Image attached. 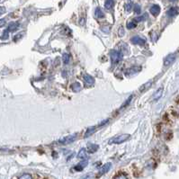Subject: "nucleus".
Masks as SVG:
<instances>
[{
  "label": "nucleus",
  "instance_id": "1a4fd4ad",
  "mask_svg": "<svg viewBox=\"0 0 179 179\" xmlns=\"http://www.w3.org/2000/svg\"><path fill=\"white\" fill-rule=\"evenodd\" d=\"M151 15H153L154 16H158L160 13V7L158 5H153L150 9H149Z\"/></svg>",
  "mask_w": 179,
  "mask_h": 179
},
{
  "label": "nucleus",
  "instance_id": "473e14b6",
  "mask_svg": "<svg viewBox=\"0 0 179 179\" xmlns=\"http://www.w3.org/2000/svg\"><path fill=\"white\" fill-rule=\"evenodd\" d=\"M169 1H171V2H175V1H177V0H169Z\"/></svg>",
  "mask_w": 179,
  "mask_h": 179
},
{
  "label": "nucleus",
  "instance_id": "6e6552de",
  "mask_svg": "<svg viewBox=\"0 0 179 179\" xmlns=\"http://www.w3.org/2000/svg\"><path fill=\"white\" fill-rule=\"evenodd\" d=\"M84 82L86 86H92L94 84V78L92 76H90L89 74H85L84 75Z\"/></svg>",
  "mask_w": 179,
  "mask_h": 179
},
{
  "label": "nucleus",
  "instance_id": "39448f33",
  "mask_svg": "<svg viewBox=\"0 0 179 179\" xmlns=\"http://www.w3.org/2000/svg\"><path fill=\"white\" fill-rule=\"evenodd\" d=\"M176 58H177V55H176V54H174V53L168 54V55L165 58V60H164V66H165V67L170 66L171 64L176 60Z\"/></svg>",
  "mask_w": 179,
  "mask_h": 179
},
{
  "label": "nucleus",
  "instance_id": "393cba45",
  "mask_svg": "<svg viewBox=\"0 0 179 179\" xmlns=\"http://www.w3.org/2000/svg\"><path fill=\"white\" fill-rule=\"evenodd\" d=\"M124 7H125V9H126V11H127V12H130L131 9L133 8V7H133L132 3H128V4H126Z\"/></svg>",
  "mask_w": 179,
  "mask_h": 179
},
{
  "label": "nucleus",
  "instance_id": "aec40b11",
  "mask_svg": "<svg viewBox=\"0 0 179 179\" xmlns=\"http://www.w3.org/2000/svg\"><path fill=\"white\" fill-rule=\"evenodd\" d=\"M146 18H147V15H144V16H138L136 18H134L133 19V22L137 24V23H140V22H142V21H144Z\"/></svg>",
  "mask_w": 179,
  "mask_h": 179
},
{
  "label": "nucleus",
  "instance_id": "20e7f679",
  "mask_svg": "<svg viewBox=\"0 0 179 179\" xmlns=\"http://www.w3.org/2000/svg\"><path fill=\"white\" fill-rule=\"evenodd\" d=\"M131 42V43L135 44V45H140V46H144L146 43H147L145 38H142L140 36H134V37H132Z\"/></svg>",
  "mask_w": 179,
  "mask_h": 179
},
{
  "label": "nucleus",
  "instance_id": "423d86ee",
  "mask_svg": "<svg viewBox=\"0 0 179 179\" xmlns=\"http://www.w3.org/2000/svg\"><path fill=\"white\" fill-rule=\"evenodd\" d=\"M141 71V67H138V66H135V67H131V68L126 69L125 71V74L126 76H132V75H135V74H138L139 72Z\"/></svg>",
  "mask_w": 179,
  "mask_h": 179
},
{
  "label": "nucleus",
  "instance_id": "a211bd4d",
  "mask_svg": "<svg viewBox=\"0 0 179 179\" xmlns=\"http://www.w3.org/2000/svg\"><path fill=\"white\" fill-rule=\"evenodd\" d=\"M113 5H114L113 0H106L104 3V7L107 10H109V9H112L113 7Z\"/></svg>",
  "mask_w": 179,
  "mask_h": 179
},
{
  "label": "nucleus",
  "instance_id": "c85d7f7f",
  "mask_svg": "<svg viewBox=\"0 0 179 179\" xmlns=\"http://www.w3.org/2000/svg\"><path fill=\"white\" fill-rule=\"evenodd\" d=\"M119 35H120V36H121V37L124 35V29H123L122 27H120V29H119Z\"/></svg>",
  "mask_w": 179,
  "mask_h": 179
},
{
  "label": "nucleus",
  "instance_id": "5701e85b",
  "mask_svg": "<svg viewBox=\"0 0 179 179\" xmlns=\"http://www.w3.org/2000/svg\"><path fill=\"white\" fill-rule=\"evenodd\" d=\"M135 27H136V24H135L133 21L129 22L128 24H127V28H128V29H133V28H135Z\"/></svg>",
  "mask_w": 179,
  "mask_h": 179
},
{
  "label": "nucleus",
  "instance_id": "9b49d317",
  "mask_svg": "<svg viewBox=\"0 0 179 179\" xmlns=\"http://www.w3.org/2000/svg\"><path fill=\"white\" fill-rule=\"evenodd\" d=\"M168 16L169 17H174L177 16L178 15V8L177 7H170V8L168 10L167 12Z\"/></svg>",
  "mask_w": 179,
  "mask_h": 179
},
{
  "label": "nucleus",
  "instance_id": "c756f323",
  "mask_svg": "<svg viewBox=\"0 0 179 179\" xmlns=\"http://www.w3.org/2000/svg\"><path fill=\"white\" fill-rule=\"evenodd\" d=\"M131 99H132V96H130V97L128 98V100H127V101L125 102V104H124V105H122V107H125L126 105H128L129 103H130V102L131 101Z\"/></svg>",
  "mask_w": 179,
  "mask_h": 179
},
{
  "label": "nucleus",
  "instance_id": "dca6fc26",
  "mask_svg": "<svg viewBox=\"0 0 179 179\" xmlns=\"http://www.w3.org/2000/svg\"><path fill=\"white\" fill-rule=\"evenodd\" d=\"M71 89L74 91V92H79L81 90V85L80 83L78 82H75L71 85Z\"/></svg>",
  "mask_w": 179,
  "mask_h": 179
},
{
  "label": "nucleus",
  "instance_id": "a878e982",
  "mask_svg": "<svg viewBox=\"0 0 179 179\" xmlns=\"http://www.w3.org/2000/svg\"><path fill=\"white\" fill-rule=\"evenodd\" d=\"M150 85H151V82H148L146 85H142V86L140 87V91H144V90H147V89H148L147 87H149V86H150Z\"/></svg>",
  "mask_w": 179,
  "mask_h": 179
},
{
  "label": "nucleus",
  "instance_id": "0eeeda50",
  "mask_svg": "<svg viewBox=\"0 0 179 179\" xmlns=\"http://www.w3.org/2000/svg\"><path fill=\"white\" fill-rule=\"evenodd\" d=\"M111 168H112V163H106V164H104L102 168L99 169L98 177H101V176H103L104 174H106L108 171L111 169Z\"/></svg>",
  "mask_w": 179,
  "mask_h": 179
},
{
  "label": "nucleus",
  "instance_id": "2eb2a0df",
  "mask_svg": "<svg viewBox=\"0 0 179 179\" xmlns=\"http://www.w3.org/2000/svg\"><path fill=\"white\" fill-rule=\"evenodd\" d=\"M94 16L96 18H103L104 17V13L102 11L100 7H97L94 11Z\"/></svg>",
  "mask_w": 179,
  "mask_h": 179
},
{
  "label": "nucleus",
  "instance_id": "7ed1b4c3",
  "mask_svg": "<svg viewBox=\"0 0 179 179\" xmlns=\"http://www.w3.org/2000/svg\"><path fill=\"white\" fill-rule=\"evenodd\" d=\"M76 139H77V134L75 133L73 135H69V136L64 137V138L60 139L58 142L60 143V144H63V145H67V144H69V143L73 142Z\"/></svg>",
  "mask_w": 179,
  "mask_h": 179
},
{
  "label": "nucleus",
  "instance_id": "4be33fe9",
  "mask_svg": "<svg viewBox=\"0 0 179 179\" xmlns=\"http://www.w3.org/2000/svg\"><path fill=\"white\" fill-rule=\"evenodd\" d=\"M18 179H33V177L30 174H24L21 177H19Z\"/></svg>",
  "mask_w": 179,
  "mask_h": 179
},
{
  "label": "nucleus",
  "instance_id": "4468645a",
  "mask_svg": "<svg viewBox=\"0 0 179 179\" xmlns=\"http://www.w3.org/2000/svg\"><path fill=\"white\" fill-rule=\"evenodd\" d=\"M18 27H19V23H18V22H13V23H10V24H9V25L7 30L8 31L9 33H10V32H15V31H16L17 29H18Z\"/></svg>",
  "mask_w": 179,
  "mask_h": 179
},
{
  "label": "nucleus",
  "instance_id": "b1692460",
  "mask_svg": "<svg viewBox=\"0 0 179 179\" xmlns=\"http://www.w3.org/2000/svg\"><path fill=\"white\" fill-rule=\"evenodd\" d=\"M133 9H134V12H135L136 14H138V15H140V14L141 9H140V5H135V6H134V7H133Z\"/></svg>",
  "mask_w": 179,
  "mask_h": 179
},
{
  "label": "nucleus",
  "instance_id": "bb28decb",
  "mask_svg": "<svg viewBox=\"0 0 179 179\" xmlns=\"http://www.w3.org/2000/svg\"><path fill=\"white\" fill-rule=\"evenodd\" d=\"M8 35H9V32L7 31V30H5V32H4V34H3V35H2V39L3 40H6V39H7L8 38Z\"/></svg>",
  "mask_w": 179,
  "mask_h": 179
},
{
  "label": "nucleus",
  "instance_id": "cd10ccee",
  "mask_svg": "<svg viewBox=\"0 0 179 179\" xmlns=\"http://www.w3.org/2000/svg\"><path fill=\"white\" fill-rule=\"evenodd\" d=\"M115 179H127V177H126V176H125V175L121 174V175H119V176H117V177H115Z\"/></svg>",
  "mask_w": 179,
  "mask_h": 179
},
{
  "label": "nucleus",
  "instance_id": "72a5a7b5",
  "mask_svg": "<svg viewBox=\"0 0 179 179\" xmlns=\"http://www.w3.org/2000/svg\"><path fill=\"white\" fill-rule=\"evenodd\" d=\"M87 177H88L86 176V177H84V178H83V179H87Z\"/></svg>",
  "mask_w": 179,
  "mask_h": 179
},
{
  "label": "nucleus",
  "instance_id": "6ab92c4d",
  "mask_svg": "<svg viewBox=\"0 0 179 179\" xmlns=\"http://www.w3.org/2000/svg\"><path fill=\"white\" fill-rule=\"evenodd\" d=\"M95 130H96V127H90V128L87 129V131H86V132L85 133V138H86V137H89L91 136L93 133H94L95 132Z\"/></svg>",
  "mask_w": 179,
  "mask_h": 179
},
{
  "label": "nucleus",
  "instance_id": "2f4dec72",
  "mask_svg": "<svg viewBox=\"0 0 179 179\" xmlns=\"http://www.w3.org/2000/svg\"><path fill=\"white\" fill-rule=\"evenodd\" d=\"M5 25H6V19H1L0 20V27H3Z\"/></svg>",
  "mask_w": 179,
  "mask_h": 179
},
{
  "label": "nucleus",
  "instance_id": "f3484780",
  "mask_svg": "<svg viewBox=\"0 0 179 179\" xmlns=\"http://www.w3.org/2000/svg\"><path fill=\"white\" fill-rule=\"evenodd\" d=\"M162 93H163L162 87H161V88H159V89H158V90H157V92H156L153 95L154 100H158V99H159V98L161 97V95H162Z\"/></svg>",
  "mask_w": 179,
  "mask_h": 179
},
{
  "label": "nucleus",
  "instance_id": "412c9836",
  "mask_svg": "<svg viewBox=\"0 0 179 179\" xmlns=\"http://www.w3.org/2000/svg\"><path fill=\"white\" fill-rule=\"evenodd\" d=\"M62 60H63V62L64 64H68L69 62V60H70V56L68 53H64L63 56H62Z\"/></svg>",
  "mask_w": 179,
  "mask_h": 179
},
{
  "label": "nucleus",
  "instance_id": "7c9ffc66",
  "mask_svg": "<svg viewBox=\"0 0 179 179\" xmlns=\"http://www.w3.org/2000/svg\"><path fill=\"white\" fill-rule=\"evenodd\" d=\"M6 13V8L4 7H0V16Z\"/></svg>",
  "mask_w": 179,
  "mask_h": 179
},
{
  "label": "nucleus",
  "instance_id": "ddd939ff",
  "mask_svg": "<svg viewBox=\"0 0 179 179\" xmlns=\"http://www.w3.org/2000/svg\"><path fill=\"white\" fill-rule=\"evenodd\" d=\"M87 151L85 150V148H83V149H81L80 150H79V152L77 154V158H79V159H84L85 160L86 158H87Z\"/></svg>",
  "mask_w": 179,
  "mask_h": 179
},
{
  "label": "nucleus",
  "instance_id": "f8f14e48",
  "mask_svg": "<svg viewBox=\"0 0 179 179\" xmlns=\"http://www.w3.org/2000/svg\"><path fill=\"white\" fill-rule=\"evenodd\" d=\"M98 145H95V144H89L85 148V150L87 151V153H94L98 150Z\"/></svg>",
  "mask_w": 179,
  "mask_h": 179
},
{
  "label": "nucleus",
  "instance_id": "9d476101",
  "mask_svg": "<svg viewBox=\"0 0 179 179\" xmlns=\"http://www.w3.org/2000/svg\"><path fill=\"white\" fill-rule=\"evenodd\" d=\"M87 164H88V161H87V160H83V161H81L80 163H78L77 166L74 167V170L82 171L84 168H85V167L87 166Z\"/></svg>",
  "mask_w": 179,
  "mask_h": 179
},
{
  "label": "nucleus",
  "instance_id": "f257e3e1",
  "mask_svg": "<svg viewBox=\"0 0 179 179\" xmlns=\"http://www.w3.org/2000/svg\"><path fill=\"white\" fill-rule=\"evenodd\" d=\"M131 138V136L128 134V133H124V134H121L116 137L112 138L111 140H109V144H122L125 141L129 140Z\"/></svg>",
  "mask_w": 179,
  "mask_h": 179
},
{
  "label": "nucleus",
  "instance_id": "f03ea898",
  "mask_svg": "<svg viewBox=\"0 0 179 179\" xmlns=\"http://www.w3.org/2000/svg\"><path fill=\"white\" fill-rule=\"evenodd\" d=\"M122 53L120 51H116V50H112L110 51V58H111L112 63V64H117L119 61L122 60Z\"/></svg>",
  "mask_w": 179,
  "mask_h": 179
}]
</instances>
